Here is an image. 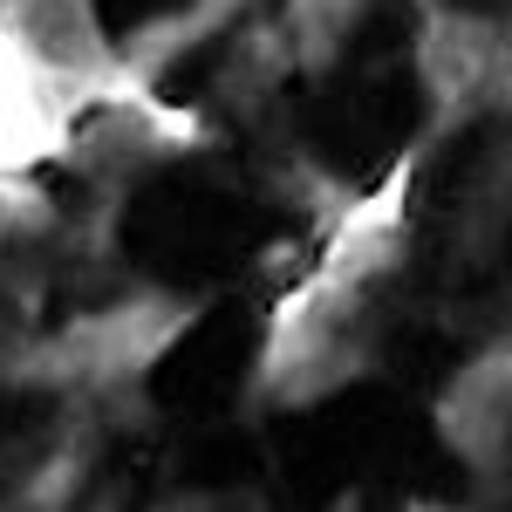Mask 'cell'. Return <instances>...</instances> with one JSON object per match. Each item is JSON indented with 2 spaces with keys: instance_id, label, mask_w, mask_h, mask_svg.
Masks as SVG:
<instances>
[{
  "instance_id": "cell-5",
  "label": "cell",
  "mask_w": 512,
  "mask_h": 512,
  "mask_svg": "<svg viewBox=\"0 0 512 512\" xmlns=\"http://www.w3.org/2000/svg\"><path fill=\"white\" fill-rule=\"evenodd\" d=\"M260 472V451L246 437H205L185 451V485H246Z\"/></svg>"
},
{
  "instance_id": "cell-2",
  "label": "cell",
  "mask_w": 512,
  "mask_h": 512,
  "mask_svg": "<svg viewBox=\"0 0 512 512\" xmlns=\"http://www.w3.org/2000/svg\"><path fill=\"white\" fill-rule=\"evenodd\" d=\"M260 246H267V205L246 185L205 178V171L151 178L123 212L130 267H144L151 280H171V287L233 280Z\"/></svg>"
},
{
  "instance_id": "cell-8",
  "label": "cell",
  "mask_w": 512,
  "mask_h": 512,
  "mask_svg": "<svg viewBox=\"0 0 512 512\" xmlns=\"http://www.w3.org/2000/svg\"><path fill=\"white\" fill-rule=\"evenodd\" d=\"M96 7V28L103 35H137V28H151V21H164V14H178V7H192V0H89Z\"/></svg>"
},
{
  "instance_id": "cell-9",
  "label": "cell",
  "mask_w": 512,
  "mask_h": 512,
  "mask_svg": "<svg viewBox=\"0 0 512 512\" xmlns=\"http://www.w3.org/2000/svg\"><path fill=\"white\" fill-rule=\"evenodd\" d=\"M458 7H472V14H485V7H499V0H458Z\"/></svg>"
},
{
  "instance_id": "cell-1",
  "label": "cell",
  "mask_w": 512,
  "mask_h": 512,
  "mask_svg": "<svg viewBox=\"0 0 512 512\" xmlns=\"http://www.w3.org/2000/svg\"><path fill=\"white\" fill-rule=\"evenodd\" d=\"M424 123V76L410 62V14L403 7H369L349 35L335 76L301 89V130L349 185H376Z\"/></svg>"
},
{
  "instance_id": "cell-6",
  "label": "cell",
  "mask_w": 512,
  "mask_h": 512,
  "mask_svg": "<svg viewBox=\"0 0 512 512\" xmlns=\"http://www.w3.org/2000/svg\"><path fill=\"white\" fill-rule=\"evenodd\" d=\"M478 158H485V130H465L458 144H444V158H437V171H431V192H424L437 212H444V205H458V198L472 192Z\"/></svg>"
},
{
  "instance_id": "cell-3",
  "label": "cell",
  "mask_w": 512,
  "mask_h": 512,
  "mask_svg": "<svg viewBox=\"0 0 512 512\" xmlns=\"http://www.w3.org/2000/svg\"><path fill=\"white\" fill-rule=\"evenodd\" d=\"M253 369H260V308L226 294L158 355L151 403L171 417H212L253 383Z\"/></svg>"
},
{
  "instance_id": "cell-7",
  "label": "cell",
  "mask_w": 512,
  "mask_h": 512,
  "mask_svg": "<svg viewBox=\"0 0 512 512\" xmlns=\"http://www.w3.org/2000/svg\"><path fill=\"white\" fill-rule=\"evenodd\" d=\"M219 62H226V35L205 41V48H192V55H178V62H171V76L158 82V96H164V103H192L198 89L219 76Z\"/></svg>"
},
{
  "instance_id": "cell-4",
  "label": "cell",
  "mask_w": 512,
  "mask_h": 512,
  "mask_svg": "<svg viewBox=\"0 0 512 512\" xmlns=\"http://www.w3.org/2000/svg\"><path fill=\"white\" fill-rule=\"evenodd\" d=\"M55 431V403L48 396H0V472L28 465Z\"/></svg>"
}]
</instances>
